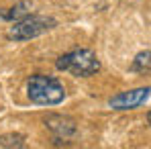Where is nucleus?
Here are the masks:
<instances>
[{
    "label": "nucleus",
    "mask_w": 151,
    "mask_h": 149,
    "mask_svg": "<svg viewBox=\"0 0 151 149\" xmlns=\"http://www.w3.org/2000/svg\"><path fill=\"white\" fill-rule=\"evenodd\" d=\"M27 96L35 104L53 106L65 98V88L51 76H33L27 82Z\"/></svg>",
    "instance_id": "obj_1"
},
{
    "label": "nucleus",
    "mask_w": 151,
    "mask_h": 149,
    "mask_svg": "<svg viewBox=\"0 0 151 149\" xmlns=\"http://www.w3.org/2000/svg\"><path fill=\"white\" fill-rule=\"evenodd\" d=\"M57 70L86 78L100 70V61H98L96 53H92L90 49H74L57 59Z\"/></svg>",
    "instance_id": "obj_2"
},
{
    "label": "nucleus",
    "mask_w": 151,
    "mask_h": 149,
    "mask_svg": "<svg viewBox=\"0 0 151 149\" xmlns=\"http://www.w3.org/2000/svg\"><path fill=\"white\" fill-rule=\"evenodd\" d=\"M57 25L55 19L51 17H39V14H27L21 21H17L14 25L8 29L6 37L14 39V41H27V39H35L43 33H47L49 29Z\"/></svg>",
    "instance_id": "obj_3"
},
{
    "label": "nucleus",
    "mask_w": 151,
    "mask_h": 149,
    "mask_svg": "<svg viewBox=\"0 0 151 149\" xmlns=\"http://www.w3.org/2000/svg\"><path fill=\"white\" fill-rule=\"evenodd\" d=\"M151 88H137V90H129V92H121L116 94L114 98H110V108L114 110H131V108H137L141 106L145 100L149 98Z\"/></svg>",
    "instance_id": "obj_4"
},
{
    "label": "nucleus",
    "mask_w": 151,
    "mask_h": 149,
    "mask_svg": "<svg viewBox=\"0 0 151 149\" xmlns=\"http://www.w3.org/2000/svg\"><path fill=\"white\" fill-rule=\"evenodd\" d=\"M133 72H139V74H147L151 72V51H143L135 57L133 66H131Z\"/></svg>",
    "instance_id": "obj_5"
},
{
    "label": "nucleus",
    "mask_w": 151,
    "mask_h": 149,
    "mask_svg": "<svg viewBox=\"0 0 151 149\" xmlns=\"http://www.w3.org/2000/svg\"><path fill=\"white\" fill-rule=\"evenodd\" d=\"M25 8H29V2H21V4H17V6H12L10 8V12H6L4 14V19H8V21H17V19H21V17H27V12L29 10H25Z\"/></svg>",
    "instance_id": "obj_6"
},
{
    "label": "nucleus",
    "mask_w": 151,
    "mask_h": 149,
    "mask_svg": "<svg viewBox=\"0 0 151 149\" xmlns=\"http://www.w3.org/2000/svg\"><path fill=\"white\" fill-rule=\"evenodd\" d=\"M147 121H149V125H151V112H149V114H147Z\"/></svg>",
    "instance_id": "obj_7"
}]
</instances>
